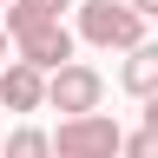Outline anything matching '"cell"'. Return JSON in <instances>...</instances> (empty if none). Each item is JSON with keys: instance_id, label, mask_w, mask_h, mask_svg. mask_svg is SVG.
<instances>
[{"instance_id": "obj_1", "label": "cell", "mask_w": 158, "mask_h": 158, "mask_svg": "<svg viewBox=\"0 0 158 158\" xmlns=\"http://www.w3.org/2000/svg\"><path fill=\"white\" fill-rule=\"evenodd\" d=\"M79 40L106 53H138L145 46V13L132 0H86L79 7Z\"/></svg>"}, {"instance_id": "obj_2", "label": "cell", "mask_w": 158, "mask_h": 158, "mask_svg": "<svg viewBox=\"0 0 158 158\" xmlns=\"http://www.w3.org/2000/svg\"><path fill=\"white\" fill-rule=\"evenodd\" d=\"M53 158H125V132H118V118H106V112H92V118H59Z\"/></svg>"}, {"instance_id": "obj_3", "label": "cell", "mask_w": 158, "mask_h": 158, "mask_svg": "<svg viewBox=\"0 0 158 158\" xmlns=\"http://www.w3.org/2000/svg\"><path fill=\"white\" fill-rule=\"evenodd\" d=\"M99 99H106V79H99V66H86V59H73V66L53 73V86H46V106H59L66 118H92Z\"/></svg>"}, {"instance_id": "obj_4", "label": "cell", "mask_w": 158, "mask_h": 158, "mask_svg": "<svg viewBox=\"0 0 158 158\" xmlns=\"http://www.w3.org/2000/svg\"><path fill=\"white\" fill-rule=\"evenodd\" d=\"M20 59H27V66L33 73H66L73 66V27H66V20H59V27H40V33H27V40H20Z\"/></svg>"}, {"instance_id": "obj_5", "label": "cell", "mask_w": 158, "mask_h": 158, "mask_svg": "<svg viewBox=\"0 0 158 158\" xmlns=\"http://www.w3.org/2000/svg\"><path fill=\"white\" fill-rule=\"evenodd\" d=\"M46 86H53L46 73H33L27 59H13V66L0 73V106H7V112H40V106H46Z\"/></svg>"}, {"instance_id": "obj_6", "label": "cell", "mask_w": 158, "mask_h": 158, "mask_svg": "<svg viewBox=\"0 0 158 158\" xmlns=\"http://www.w3.org/2000/svg\"><path fill=\"white\" fill-rule=\"evenodd\" d=\"M73 0H13L7 7V33H13V46L27 33H40V27H59V13H66Z\"/></svg>"}, {"instance_id": "obj_7", "label": "cell", "mask_w": 158, "mask_h": 158, "mask_svg": "<svg viewBox=\"0 0 158 158\" xmlns=\"http://www.w3.org/2000/svg\"><path fill=\"white\" fill-rule=\"evenodd\" d=\"M118 86H125L132 99H158V40H145L138 53H125V73H118Z\"/></svg>"}, {"instance_id": "obj_8", "label": "cell", "mask_w": 158, "mask_h": 158, "mask_svg": "<svg viewBox=\"0 0 158 158\" xmlns=\"http://www.w3.org/2000/svg\"><path fill=\"white\" fill-rule=\"evenodd\" d=\"M7 158H53V132H40V125L7 132Z\"/></svg>"}, {"instance_id": "obj_9", "label": "cell", "mask_w": 158, "mask_h": 158, "mask_svg": "<svg viewBox=\"0 0 158 158\" xmlns=\"http://www.w3.org/2000/svg\"><path fill=\"white\" fill-rule=\"evenodd\" d=\"M125 158H158V132H125Z\"/></svg>"}, {"instance_id": "obj_10", "label": "cell", "mask_w": 158, "mask_h": 158, "mask_svg": "<svg viewBox=\"0 0 158 158\" xmlns=\"http://www.w3.org/2000/svg\"><path fill=\"white\" fill-rule=\"evenodd\" d=\"M132 7H138V13H145V20H158V0H132Z\"/></svg>"}, {"instance_id": "obj_11", "label": "cell", "mask_w": 158, "mask_h": 158, "mask_svg": "<svg viewBox=\"0 0 158 158\" xmlns=\"http://www.w3.org/2000/svg\"><path fill=\"white\" fill-rule=\"evenodd\" d=\"M145 132H158V99H152V106H145Z\"/></svg>"}, {"instance_id": "obj_12", "label": "cell", "mask_w": 158, "mask_h": 158, "mask_svg": "<svg viewBox=\"0 0 158 158\" xmlns=\"http://www.w3.org/2000/svg\"><path fill=\"white\" fill-rule=\"evenodd\" d=\"M7 46H13V33H7V27H0V59H7ZM7 66H13V59H7Z\"/></svg>"}, {"instance_id": "obj_13", "label": "cell", "mask_w": 158, "mask_h": 158, "mask_svg": "<svg viewBox=\"0 0 158 158\" xmlns=\"http://www.w3.org/2000/svg\"><path fill=\"white\" fill-rule=\"evenodd\" d=\"M0 158H7V132H0Z\"/></svg>"}, {"instance_id": "obj_14", "label": "cell", "mask_w": 158, "mask_h": 158, "mask_svg": "<svg viewBox=\"0 0 158 158\" xmlns=\"http://www.w3.org/2000/svg\"><path fill=\"white\" fill-rule=\"evenodd\" d=\"M0 7H13V0H0Z\"/></svg>"}]
</instances>
